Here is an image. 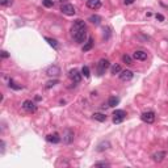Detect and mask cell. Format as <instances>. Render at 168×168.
<instances>
[{
	"instance_id": "6da1fadb",
	"label": "cell",
	"mask_w": 168,
	"mask_h": 168,
	"mask_svg": "<svg viewBox=\"0 0 168 168\" xmlns=\"http://www.w3.org/2000/svg\"><path fill=\"white\" fill-rule=\"evenodd\" d=\"M83 29H87V28H85V22L83 21V20H75L74 25H72V28H71V34L72 36L76 34L78 32L83 30Z\"/></svg>"
},
{
	"instance_id": "7a4b0ae2",
	"label": "cell",
	"mask_w": 168,
	"mask_h": 168,
	"mask_svg": "<svg viewBox=\"0 0 168 168\" xmlns=\"http://www.w3.org/2000/svg\"><path fill=\"white\" fill-rule=\"evenodd\" d=\"M141 120L146 124H152L155 121V113L152 110H147V112H143L141 114Z\"/></svg>"
},
{
	"instance_id": "3957f363",
	"label": "cell",
	"mask_w": 168,
	"mask_h": 168,
	"mask_svg": "<svg viewBox=\"0 0 168 168\" xmlns=\"http://www.w3.org/2000/svg\"><path fill=\"white\" fill-rule=\"evenodd\" d=\"M108 67H109V61H108V59H100L97 63V74L100 75V76L104 75Z\"/></svg>"
},
{
	"instance_id": "277c9868",
	"label": "cell",
	"mask_w": 168,
	"mask_h": 168,
	"mask_svg": "<svg viewBox=\"0 0 168 168\" xmlns=\"http://www.w3.org/2000/svg\"><path fill=\"white\" fill-rule=\"evenodd\" d=\"M125 117H126V112H125V110H121V109L114 110V113H113V122L114 124H121L125 120Z\"/></svg>"
},
{
	"instance_id": "5b68a950",
	"label": "cell",
	"mask_w": 168,
	"mask_h": 168,
	"mask_svg": "<svg viewBox=\"0 0 168 168\" xmlns=\"http://www.w3.org/2000/svg\"><path fill=\"white\" fill-rule=\"evenodd\" d=\"M68 76H70V79L74 81V83H80V80H81V74L76 70V68H74V70H71L70 72H68Z\"/></svg>"
},
{
	"instance_id": "8992f818",
	"label": "cell",
	"mask_w": 168,
	"mask_h": 168,
	"mask_svg": "<svg viewBox=\"0 0 168 168\" xmlns=\"http://www.w3.org/2000/svg\"><path fill=\"white\" fill-rule=\"evenodd\" d=\"M72 37H74V39L78 42V44H81V42H84L85 38H87V29H83V30L78 32L76 34H74Z\"/></svg>"
},
{
	"instance_id": "52a82bcc",
	"label": "cell",
	"mask_w": 168,
	"mask_h": 168,
	"mask_svg": "<svg viewBox=\"0 0 168 168\" xmlns=\"http://www.w3.org/2000/svg\"><path fill=\"white\" fill-rule=\"evenodd\" d=\"M61 11H62V13H64V15H67V16H74L75 12H76L72 4H63Z\"/></svg>"
},
{
	"instance_id": "ba28073f",
	"label": "cell",
	"mask_w": 168,
	"mask_h": 168,
	"mask_svg": "<svg viewBox=\"0 0 168 168\" xmlns=\"http://www.w3.org/2000/svg\"><path fill=\"white\" fill-rule=\"evenodd\" d=\"M46 74L49 75V76H59V74H61V68L58 67V66L53 64L50 67H47V70H46Z\"/></svg>"
},
{
	"instance_id": "9c48e42d",
	"label": "cell",
	"mask_w": 168,
	"mask_h": 168,
	"mask_svg": "<svg viewBox=\"0 0 168 168\" xmlns=\"http://www.w3.org/2000/svg\"><path fill=\"white\" fill-rule=\"evenodd\" d=\"M133 76H134V74H133V71H130V70H125V71L120 72V79L122 81H129L133 79Z\"/></svg>"
},
{
	"instance_id": "30bf717a",
	"label": "cell",
	"mask_w": 168,
	"mask_h": 168,
	"mask_svg": "<svg viewBox=\"0 0 168 168\" xmlns=\"http://www.w3.org/2000/svg\"><path fill=\"white\" fill-rule=\"evenodd\" d=\"M22 108L26 110V112H34L37 109V107H36V104L33 103L30 100H25L24 103H22Z\"/></svg>"
},
{
	"instance_id": "8fae6325",
	"label": "cell",
	"mask_w": 168,
	"mask_h": 168,
	"mask_svg": "<svg viewBox=\"0 0 168 168\" xmlns=\"http://www.w3.org/2000/svg\"><path fill=\"white\" fill-rule=\"evenodd\" d=\"M63 141H64V143L70 144L72 141H74V131L70 130V129L66 130L64 131V135H63Z\"/></svg>"
},
{
	"instance_id": "7c38bea8",
	"label": "cell",
	"mask_w": 168,
	"mask_h": 168,
	"mask_svg": "<svg viewBox=\"0 0 168 168\" xmlns=\"http://www.w3.org/2000/svg\"><path fill=\"white\" fill-rule=\"evenodd\" d=\"M133 58L137 59V61H146L147 59V53H144L142 50H137V51H134Z\"/></svg>"
},
{
	"instance_id": "4fadbf2b",
	"label": "cell",
	"mask_w": 168,
	"mask_h": 168,
	"mask_svg": "<svg viewBox=\"0 0 168 168\" xmlns=\"http://www.w3.org/2000/svg\"><path fill=\"white\" fill-rule=\"evenodd\" d=\"M87 7L91 9H98L101 7V1L100 0H87Z\"/></svg>"
},
{
	"instance_id": "5bb4252c",
	"label": "cell",
	"mask_w": 168,
	"mask_h": 168,
	"mask_svg": "<svg viewBox=\"0 0 168 168\" xmlns=\"http://www.w3.org/2000/svg\"><path fill=\"white\" fill-rule=\"evenodd\" d=\"M46 141H47V142H50V143H59V142H61V137H59L57 133L49 134V135L46 137Z\"/></svg>"
},
{
	"instance_id": "9a60e30c",
	"label": "cell",
	"mask_w": 168,
	"mask_h": 168,
	"mask_svg": "<svg viewBox=\"0 0 168 168\" xmlns=\"http://www.w3.org/2000/svg\"><path fill=\"white\" fill-rule=\"evenodd\" d=\"M164 158H166V152H164V151H159V152H155V154L152 155L154 162H158V163L162 162Z\"/></svg>"
},
{
	"instance_id": "2e32d148",
	"label": "cell",
	"mask_w": 168,
	"mask_h": 168,
	"mask_svg": "<svg viewBox=\"0 0 168 168\" xmlns=\"http://www.w3.org/2000/svg\"><path fill=\"white\" fill-rule=\"evenodd\" d=\"M92 117H93V120L98 121V122H104V121L107 120V116L103 114V113H93L92 114Z\"/></svg>"
},
{
	"instance_id": "e0dca14e",
	"label": "cell",
	"mask_w": 168,
	"mask_h": 168,
	"mask_svg": "<svg viewBox=\"0 0 168 168\" xmlns=\"http://www.w3.org/2000/svg\"><path fill=\"white\" fill-rule=\"evenodd\" d=\"M118 103H120V98L116 96H112L109 101H108V107H116V105H118Z\"/></svg>"
},
{
	"instance_id": "ac0fdd59",
	"label": "cell",
	"mask_w": 168,
	"mask_h": 168,
	"mask_svg": "<svg viewBox=\"0 0 168 168\" xmlns=\"http://www.w3.org/2000/svg\"><path fill=\"white\" fill-rule=\"evenodd\" d=\"M92 47H93V39L90 38V39L87 41V44L83 46V51H84V53H85V51H90Z\"/></svg>"
},
{
	"instance_id": "d6986e66",
	"label": "cell",
	"mask_w": 168,
	"mask_h": 168,
	"mask_svg": "<svg viewBox=\"0 0 168 168\" xmlns=\"http://www.w3.org/2000/svg\"><path fill=\"white\" fill-rule=\"evenodd\" d=\"M109 147H110V143L108 142V141H107V142H101V143L97 146V151H104V150H108Z\"/></svg>"
},
{
	"instance_id": "ffe728a7",
	"label": "cell",
	"mask_w": 168,
	"mask_h": 168,
	"mask_svg": "<svg viewBox=\"0 0 168 168\" xmlns=\"http://www.w3.org/2000/svg\"><path fill=\"white\" fill-rule=\"evenodd\" d=\"M90 21L92 22V24H95V25H98L101 22V17L100 16H97V15H92L90 17Z\"/></svg>"
},
{
	"instance_id": "44dd1931",
	"label": "cell",
	"mask_w": 168,
	"mask_h": 168,
	"mask_svg": "<svg viewBox=\"0 0 168 168\" xmlns=\"http://www.w3.org/2000/svg\"><path fill=\"white\" fill-rule=\"evenodd\" d=\"M110 72H112V75L120 74V72H121V66L120 64H113V66H112V68H110Z\"/></svg>"
},
{
	"instance_id": "7402d4cb",
	"label": "cell",
	"mask_w": 168,
	"mask_h": 168,
	"mask_svg": "<svg viewBox=\"0 0 168 168\" xmlns=\"http://www.w3.org/2000/svg\"><path fill=\"white\" fill-rule=\"evenodd\" d=\"M45 39H46V41L49 42V45H50V46H53V47H54V49H57V47H58V42L55 41V39H53V38H49V37H46Z\"/></svg>"
},
{
	"instance_id": "603a6c76",
	"label": "cell",
	"mask_w": 168,
	"mask_h": 168,
	"mask_svg": "<svg viewBox=\"0 0 168 168\" xmlns=\"http://www.w3.org/2000/svg\"><path fill=\"white\" fill-rule=\"evenodd\" d=\"M81 75H84V76L85 78H90V68H88L87 67V66H84V67L83 68H81Z\"/></svg>"
},
{
	"instance_id": "cb8c5ba5",
	"label": "cell",
	"mask_w": 168,
	"mask_h": 168,
	"mask_svg": "<svg viewBox=\"0 0 168 168\" xmlns=\"http://www.w3.org/2000/svg\"><path fill=\"white\" fill-rule=\"evenodd\" d=\"M122 61H124L126 64H133V59H131L129 55H126V54H125L124 57H122Z\"/></svg>"
},
{
	"instance_id": "d4e9b609",
	"label": "cell",
	"mask_w": 168,
	"mask_h": 168,
	"mask_svg": "<svg viewBox=\"0 0 168 168\" xmlns=\"http://www.w3.org/2000/svg\"><path fill=\"white\" fill-rule=\"evenodd\" d=\"M42 3H44V5H45V7H47V8H51V7L54 5V3H53V0H44V1H42Z\"/></svg>"
},
{
	"instance_id": "484cf974",
	"label": "cell",
	"mask_w": 168,
	"mask_h": 168,
	"mask_svg": "<svg viewBox=\"0 0 168 168\" xmlns=\"http://www.w3.org/2000/svg\"><path fill=\"white\" fill-rule=\"evenodd\" d=\"M55 84H58V80H50L46 83V88H51V87H54Z\"/></svg>"
},
{
	"instance_id": "4316f807",
	"label": "cell",
	"mask_w": 168,
	"mask_h": 168,
	"mask_svg": "<svg viewBox=\"0 0 168 168\" xmlns=\"http://www.w3.org/2000/svg\"><path fill=\"white\" fill-rule=\"evenodd\" d=\"M9 87H11V88H13V90H21V85H16V83H13V81L11 80V81H9Z\"/></svg>"
},
{
	"instance_id": "83f0119b",
	"label": "cell",
	"mask_w": 168,
	"mask_h": 168,
	"mask_svg": "<svg viewBox=\"0 0 168 168\" xmlns=\"http://www.w3.org/2000/svg\"><path fill=\"white\" fill-rule=\"evenodd\" d=\"M1 5H11L12 4V0H0Z\"/></svg>"
},
{
	"instance_id": "f1b7e54d",
	"label": "cell",
	"mask_w": 168,
	"mask_h": 168,
	"mask_svg": "<svg viewBox=\"0 0 168 168\" xmlns=\"http://www.w3.org/2000/svg\"><path fill=\"white\" fill-rule=\"evenodd\" d=\"M156 20H159V21H163V20H164V16L160 15V13H158V15H156Z\"/></svg>"
},
{
	"instance_id": "f546056e",
	"label": "cell",
	"mask_w": 168,
	"mask_h": 168,
	"mask_svg": "<svg viewBox=\"0 0 168 168\" xmlns=\"http://www.w3.org/2000/svg\"><path fill=\"white\" fill-rule=\"evenodd\" d=\"M0 146H1V154L4 152V150H5V143H4V141H1L0 142Z\"/></svg>"
},
{
	"instance_id": "4dcf8cb0",
	"label": "cell",
	"mask_w": 168,
	"mask_h": 168,
	"mask_svg": "<svg viewBox=\"0 0 168 168\" xmlns=\"http://www.w3.org/2000/svg\"><path fill=\"white\" fill-rule=\"evenodd\" d=\"M1 57H3V58H8V57H9V54H8L7 51L3 50V51H1Z\"/></svg>"
},
{
	"instance_id": "1f68e13d",
	"label": "cell",
	"mask_w": 168,
	"mask_h": 168,
	"mask_svg": "<svg viewBox=\"0 0 168 168\" xmlns=\"http://www.w3.org/2000/svg\"><path fill=\"white\" fill-rule=\"evenodd\" d=\"M96 166H98V167H108L109 164L108 163H96Z\"/></svg>"
},
{
	"instance_id": "d6a6232c",
	"label": "cell",
	"mask_w": 168,
	"mask_h": 168,
	"mask_svg": "<svg viewBox=\"0 0 168 168\" xmlns=\"http://www.w3.org/2000/svg\"><path fill=\"white\" fill-rule=\"evenodd\" d=\"M124 3H125L126 5H129V4H133L134 0H124Z\"/></svg>"
},
{
	"instance_id": "836d02e7",
	"label": "cell",
	"mask_w": 168,
	"mask_h": 168,
	"mask_svg": "<svg viewBox=\"0 0 168 168\" xmlns=\"http://www.w3.org/2000/svg\"><path fill=\"white\" fill-rule=\"evenodd\" d=\"M59 1H66V0H59Z\"/></svg>"
}]
</instances>
